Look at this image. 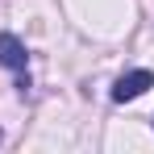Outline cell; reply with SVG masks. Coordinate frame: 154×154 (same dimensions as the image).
<instances>
[{
  "label": "cell",
  "instance_id": "1",
  "mask_svg": "<svg viewBox=\"0 0 154 154\" xmlns=\"http://www.w3.org/2000/svg\"><path fill=\"white\" fill-rule=\"evenodd\" d=\"M146 88H154V71H129V75L117 79V88H112V100L125 104V100H137Z\"/></svg>",
  "mask_w": 154,
  "mask_h": 154
},
{
  "label": "cell",
  "instance_id": "2",
  "mask_svg": "<svg viewBox=\"0 0 154 154\" xmlns=\"http://www.w3.org/2000/svg\"><path fill=\"white\" fill-rule=\"evenodd\" d=\"M25 46H21V38H13V33H0V63L8 67V71H25Z\"/></svg>",
  "mask_w": 154,
  "mask_h": 154
}]
</instances>
